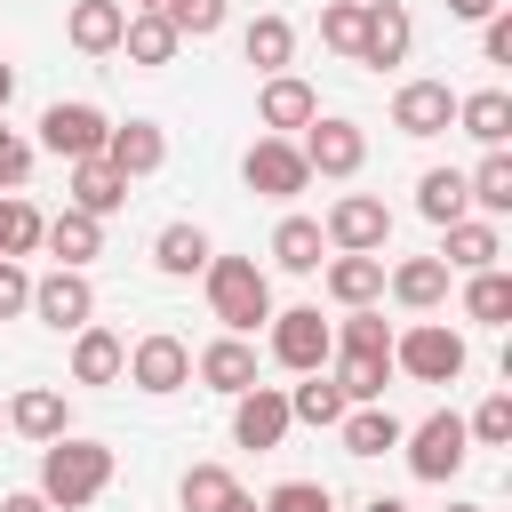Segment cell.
<instances>
[{
  "mask_svg": "<svg viewBox=\"0 0 512 512\" xmlns=\"http://www.w3.org/2000/svg\"><path fill=\"white\" fill-rule=\"evenodd\" d=\"M104 488H112V448H104V440H72V432L40 440V496H48L56 512L96 504Z\"/></svg>",
  "mask_w": 512,
  "mask_h": 512,
  "instance_id": "obj_1",
  "label": "cell"
},
{
  "mask_svg": "<svg viewBox=\"0 0 512 512\" xmlns=\"http://www.w3.org/2000/svg\"><path fill=\"white\" fill-rule=\"evenodd\" d=\"M200 272H208V312L224 320V336H248L272 320V280L256 256H208Z\"/></svg>",
  "mask_w": 512,
  "mask_h": 512,
  "instance_id": "obj_2",
  "label": "cell"
},
{
  "mask_svg": "<svg viewBox=\"0 0 512 512\" xmlns=\"http://www.w3.org/2000/svg\"><path fill=\"white\" fill-rule=\"evenodd\" d=\"M464 336L448 328V320H416L408 336H392V368H408L416 384H456L464 376Z\"/></svg>",
  "mask_w": 512,
  "mask_h": 512,
  "instance_id": "obj_3",
  "label": "cell"
},
{
  "mask_svg": "<svg viewBox=\"0 0 512 512\" xmlns=\"http://www.w3.org/2000/svg\"><path fill=\"white\" fill-rule=\"evenodd\" d=\"M400 448H408V472H416V480H456L464 456H472V432H464L456 408H432L416 432H400Z\"/></svg>",
  "mask_w": 512,
  "mask_h": 512,
  "instance_id": "obj_4",
  "label": "cell"
},
{
  "mask_svg": "<svg viewBox=\"0 0 512 512\" xmlns=\"http://www.w3.org/2000/svg\"><path fill=\"white\" fill-rule=\"evenodd\" d=\"M296 152H304V168H312V176H360L368 136H360V120H344V112H312V120H304V136H296Z\"/></svg>",
  "mask_w": 512,
  "mask_h": 512,
  "instance_id": "obj_5",
  "label": "cell"
},
{
  "mask_svg": "<svg viewBox=\"0 0 512 512\" xmlns=\"http://www.w3.org/2000/svg\"><path fill=\"white\" fill-rule=\"evenodd\" d=\"M136 392H152V400H168V392H184L192 384V344L184 336H168V328H152V336H136L128 344V368H120Z\"/></svg>",
  "mask_w": 512,
  "mask_h": 512,
  "instance_id": "obj_6",
  "label": "cell"
},
{
  "mask_svg": "<svg viewBox=\"0 0 512 512\" xmlns=\"http://www.w3.org/2000/svg\"><path fill=\"white\" fill-rule=\"evenodd\" d=\"M272 360L296 368V376L336 360V328L320 320V304H288V312H272Z\"/></svg>",
  "mask_w": 512,
  "mask_h": 512,
  "instance_id": "obj_7",
  "label": "cell"
},
{
  "mask_svg": "<svg viewBox=\"0 0 512 512\" xmlns=\"http://www.w3.org/2000/svg\"><path fill=\"white\" fill-rule=\"evenodd\" d=\"M240 176H248V192H264V200H296V192L312 184V168H304L296 136H256V144H248V160H240Z\"/></svg>",
  "mask_w": 512,
  "mask_h": 512,
  "instance_id": "obj_8",
  "label": "cell"
},
{
  "mask_svg": "<svg viewBox=\"0 0 512 512\" xmlns=\"http://www.w3.org/2000/svg\"><path fill=\"white\" fill-rule=\"evenodd\" d=\"M328 248H352V256H376L384 240H392V208L376 200V192H344L336 208H328Z\"/></svg>",
  "mask_w": 512,
  "mask_h": 512,
  "instance_id": "obj_9",
  "label": "cell"
},
{
  "mask_svg": "<svg viewBox=\"0 0 512 512\" xmlns=\"http://www.w3.org/2000/svg\"><path fill=\"white\" fill-rule=\"evenodd\" d=\"M288 424H296V416H288V392H280V384H248V392H232V440H240V448L264 456V448L288 440Z\"/></svg>",
  "mask_w": 512,
  "mask_h": 512,
  "instance_id": "obj_10",
  "label": "cell"
},
{
  "mask_svg": "<svg viewBox=\"0 0 512 512\" xmlns=\"http://www.w3.org/2000/svg\"><path fill=\"white\" fill-rule=\"evenodd\" d=\"M24 312L48 320V328H88V320H96V288H88V272L56 264L48 280H32V304H24Z\"/></svg>",
  "mask_w": 512,
  "mask_h": 512,
  "instance_id": "obj_11",
  "label": "cell"
},
{
  "mask_svg": "<svg viewBox=\"0 0 512 512\" xmlns=\"http://www.w3.org/2000/svg\"><path fill=\"white\" fill-rule=\"evenodd\" d=\"M408 40H416L408 8H400V0H368V8H360V48H352V64L384 72V64H400V56H408Z\"/></svg>",
  "mask_w": 512,
  "mask_h": 512,
  "instance_id": "obj_12",
  "label": "cell"
},
{
  "mask_svg": "<svg viewBox=\"0 0 512 512\" xmlns=\"http://www.w3.org/2000/svg\"><path fill=\"white\" fill-rule=\"evenodd\" d=\"M104 136H112V120L96 104H48L40 112V144L56 160H88V152H104Z\"/></svg>",
  "mask_w": 512,
  "mask_h": 512,
  "instance_id": "obj_13",
  "label": "cell"
},
{
  "mask_svg": "<svg viewBox=\"0 0 512 512\" xmlns=\"http://www.w3.org/2000/svg\"><path fill=\"white\" fill-rule=\"evenodd\" d=\"M392 128H400V136H440V128H456V88H448V80H408V88L392 96Z\"/></svg>",
  "mask_w": 512,
  "mask_h": 512,
  "instance_id": "obj_14",
  "label": "cell"
},
{
  "mask_svg": "<svg viewBox=\"0 0 512 512\" xmlns=\"http://www.w3.org/2000/svg\"><path fill=\"white\" fill-rule=\"evenodd\" d=\"M320 112V96H312V80H296V72H264V96H256V120L272 128V136H296L304 120Z\"/></svg>",
  "mask_w": 512,
  "mask_h": 512,
  "instance_id": "obj_15",
  "label": "cell"
},
{
  "mask_svg": "<svg viewBox=\"0 0 512 512\" xmlns=\"http://www.w3.org/2000/svg\"><path fill=\"white\" fill-rule=\"evenodd\" d=\"M104 160L136 184V176H152L160 160H168V136H160V120H112V136H104Z\"/></svg>",
  "mask_w": 512,
  "mask_h": 512,
  "instance_id": "obj_16",
  "label": "cell"
},
{
  "mask_svg": "<svg viewBox=\"0 0 512 512\" xmlns=\"http://www.w3.org/2000/svg\"><path fill=\"white\" fill-rule=\"evenodd\" d=\"M40 248H48L56 264L88 272V256H104V216H88V208H64V216H48V224H40Z\"/></svg>",
  "mask_w": 512,
  "mask_h": 512,
  "instance_id": "obj_17",
  "label": "cell"
},
{
  "mask_svg": "<svg viewBox=\"0 0 512 512\" xmlns=\"http://www.w3.org/2000/svg\"><path fill=\"white\" fill-rule=\"evenodd\" d=\"M440 232H448V248H440V264H448V272H488V264L504 256L496 216H456V224H440Z\"/></svg>",
  "mask_w": 512,
  "mask_h": 512,
  "instance_id": "obj_18",
  "label": "cell"
},
{
  "mask_svg": "<svg viewBox=\"0 0 512 512\" xmlns=\"http://www.w3.org/2000/svg\"><path fill=\"white\" fill-rule=\"evenodd\" d=\"M72 168V208H88V216H112V208H128V176L104 160V152H88V160H64Z\"/></svg>",
  "mask_w": 512,
  "mask_h": 512,
  "instance_id": "obj_19",
  "label": "cell"
},
{
  "mask_svg": "<svg viewBox=\"0 0 512 512\" xmlns=\"http://www.w3.org/2000/svg\"><path fill=\"white\" fill-rule=\"evenodd\" d=\"M120 368H128V344L112 336V328H72V384H120Z\"/></svg>",
  "mask_w": 512,
  "mask_h": 512,
  "instance_id": "obj_20",
  "label": "cell"
},
{
  "mask_svg": "<svg viewBox=\"0 0 512 512\" xmlns=\"http://www.w3.org/2000/svg\"><path fill=\"white\" fill-rule=\"evenodd\" d=\"M192 376H200L208 392H224V400L248 392V384H256V352H248V336H216V344L192 360Z\"/></svg>",
  "mask_w": 512,
  "mask_h": 512,
  "instance_id": "obj_21",
  "label": "cell"
},
{
  "mask_svg": "<svg viewBox=\"0 0 512 512\" xmlns=\"http://www.w3.org/2000/svg\"><path fill=\"white\" fill-rule=\"evenodd\" d=\"M336 432H344V456H384V448H400V416L384 408V400H360V408H344L336 416Z\"/></svg>",
  "mask_w": 512,
  "mask_h": 512,
  "instance_id": "obj_22",
  "label": "cell"
},
{
  "mask_svg": "<svg viewBox=\"0 0 512 512\" xmlns=\"http://www.w3.org/2000/svg\"><path fill=\"white\" fill-rule=\"evenodd\" d=\"M120 24H128V8H120V0H72L64 40H72L80 56H112V48H120Z\"/></svg>",
  "mask_w": 512,
  "mask_h": 512,
  "instance_id": "obj_23",
  "label": "cell"
},
{
  "mask_svg": "<svg viewBox=\"0 0 512 512\" xmlns=\"http://www.w3.org/2000/svg\"><path fill=\"white\" fill-rule=\"evenodd\" d=\"M120 48H128V64H144V72H152V64H168L184 40H176V24H168L160 8H128V24H120Z\"/></svg>",
  "mask_w": 512,
  "mask_h": 512,
  "instance_id": "obj_24",
  "label": "cell"
},
{
  "mask_svg": "<svg viewBox=\"0 0 512 512\" xmlns=\"http://www.w3.org/2000/svg\"><path fill=\"white\" fill-rule=\"evenodd\" d=\"M328 296L352 312V304H376L384 296V256H352V248H336L328 256Z\"/></svg>",
  "mask_w": 512,
  "mask_h": 512,
  "instance_id": "obj_25",
  "label": "cell"
},
{
  "mask_svg": "<svg viewBox=\"0 0 512 512\" xmlns=\"http://www.w3.org/2000/svg\"><path fill=\"white\" fill-rule=\"evenodd\" d=\"M384 288H392L408 312H432V304H448V264H440V256H408V264L384 272Z\"/></svg>",
  "mask_w": 512,
  "mask_h": 512,
  "instance_id": "obj_26",
  "label": "cell"
},
{
  "mask_svg": "<svg viewBox=\"0 0 512 512\" xmlns=\"http://www.w3.org/2000/svg\"><path fill=\"white\" fill-rule=\"evenodd\" d=\"M456 128H464L472 144H488V152H496V144L512 136V96H504V88H480V96H456Z\"/></svg>",
  "mask_w": 512,
  "mask_h": 512,
  "instance_id": "obj_27",
  "label": "cell"
},
{
  "mask_svg": "<svg viewBox=\"0 0 512 512\" xmlns=\"http://www.w3.org/2000/svg\"><path fill=\"white\" fill-rule=\"evenodd\" d=\"M8 424H16L24 440H56V432H72V408H64V392L32 384V392H16V400H8Z\"/></svg>",
  "mask_w": 512,
  "mask_h": 512,
  "instance_id": "obj_28",
  "label": "cell"
},
{
  "mask_svg": "<svg viewBox=\"0 0 512 512\" xmlns=\"http://www.w3.org/2000/svg\"><path fill=\"white\" fill-rule=\"evenodd\" d=\"M464 208H472L464 168H424V176H416V216H424V224H456Z\"/></svg>",
  "mask_w": 512,
  "mask_h": 512,
  "instance_id": "obj_29",
  "label": "cell"
},
{
  "mask_svg": "<svg viewBox=\"0 0 512 512\" xmlns=\"http://www.w3.org/2000/svg\"><path fill=\"white\" fill-rule=\"evenodd\" d=\"M320 256H328V232H320L312 216H280V232H272V264H280V272H320Z\"/></svg>",
  "mask_w": 512,
  "mask_h": 512,
  "instance_id": "obj_30",
  "label": "cell"
},
{
  "mask_svg": "<svg viewBox=\"0 0 512 512\" xmlns=\"http://www.w3.org/2000/svg\"><path fill=\"white\" fill-rule=\"evenodd\" d=\"M240 56H248L256 72H288V56H296V24H288V16H256V24L240 32Z\"/></svg>",
  "mask_w": 512,
  "mask_h": 512,
  "instance_id": "obj_31",
  "label": "cell"
},
{
  "mask_svg": "<svg viewBox=\"0 0 512 512\" xmlns=\"http://www.w3.org/2000/svg\"><path fill=\"white\" fill-rule=\"evenodd\" d=\"M208 256H216V248H208V232H200V224H168V232L152 240V264H160L168 280H192Z\"/></svg>",
  "mask_w": 512,
  "mask_h": 512,
  "instance_id": "obj_32",
  "label": "cell"
},
{
  "mask_svg": "<svg viewBox=\"0 0 512 512\" xmlns=\"http://www.w3.org/2000/svg\"><path fill=\"white\" fill-rule=\"evenodd\" d=\"M464 320H480V328H504L512 320V272H464Z\"/></svg>",
  "mask_w": 512,
  "mask_h": 512,
  "instance_id": "obj_33",
  "label": "cell"
},
{
  "mask_svg": "<svg viewBox=\"0 0 512 512\" xmlns=\"http://www.w3.org/2000/svg\"><path fill=\"white\" fill-rule=\"evenodd\" d=\"M392 384V352H336V392L360 408V400H384Z\"/></svg>",
  "mask_w": 512,
  "mask_h": 512,
  "instance_id": "obj_34",
  "label": "cell"
},
{
  "mask_svg": "<svg viewBox=\"0 0 512 512\" xmlns=\"http://www.w3.org/2000/svg\"><path fill=\"white\" fill-rule=\"evenodd\" d=\"M344 408H352V400L336 392V376H328V368H304V384L288 392V416H296V424H336Z\"/></svg>",
  "mask_w": 512,
  "mask_h": 512,
  "instance_id": "obj_35",
  "label": "cell"
},
{
  "mask_svg": "<svg viewBox=\"0 0 512 512\" xmlns=\"http://www.w3.org/2000/svg\"><path fill=\"white\" fill-rule=\"evenodd\" d=\"M464 192H472V208H488V216H512V152L496 144L472 176H464Z\"/></svg>",
  "mask_w": 512,
  "mask_h": 512,
  "instance_id": "obj_36",
  "label": "cell"
},
{
  "mask_svg": "<svg viewBox=\"0 0 512 512\" xmlns=\"http://www.w3.org/2000/svg\"><path fill=\"white\" fill-rule=\"evenodd\" d=\"M40 224H48V216H40L24 192H0V256H32V248H40Z\"/></svg>",
  "mask_w": 512,
  "mask_h": 512,
  "instance_id": "obj_37",
  "label": "cell"
},
{
  "mask_svg": "<svg viewBox=\"0 0 512 512\" xmlns=\"http://www.w3.org/2000/svg\"><path fill=\"white\" fill-rule=\"evenodd\" d=\"M336 352H392L384 312H376V304H352V312H344V328H336Z\"/></svg>",
  "mask_w": 512,
  "mask_h": 512,
  "instance_id": "obj_38",
  "label": "cell"
},
{
  "mask_svg": "<svg viewBox=\"0 0 512 512\" xmlns=\"http://www.w3.org/2000/svg\"><path fill=\"white\" fill-rule=\"evenodd\" d=\"M232 488H240V480H232L224 464H192V472L176 480V496H184V512H216V504H224Z\"/></svg>",
  "mask_w": 512,
  "mask_h": 512,
  "instance_id": "obj_39",
  "label": "cell"
},
{
  "mask_svg": "<svg viewBox=\"0 0 512 512\" xmlns=\"http://www.w3.org/2000/svg\"><path fill=\"white\" fill-rule=\"evenodd\" d=\"M480 448H512V392H488L480 408H472V424H464Z\"/></svg>",
  "mask_w": 512,
  "mask_h": 512,
  "instance_id": "obj_40",
  "label": "cell"
},
{
  "mask_svg": "<svg viewBox=\"0 0 512 512\" xmlns=\"http://www.w3.org/2000/svg\"><path fill=\"white\" fill-rule=\"evenodd\" d=\"M160 16L176 24V40H208L224 24V0H160Z\"/></svg>",
  "mask_w": 512,
  "mask_h": 512,
  "instance_id": "obj_41",
  "label": "cell"
},
{
  "mask_svg": "<svg viewBox=\"0 0 512 512\" xmlns=\"http://www.w3.org/2000/svg\"><path fill=\"white\" fill-rule=\"evenodd\" d=\"M360 8H368V0H328V8H320V40H328L336 56L360 48Z\"/></svg>",
  "mask_w": 512,
  "mask_h": 512,
  "instance_id": "obj_42",
  "label": "cell"
},
{
  "mask_svg": "<svg viewBox=\"0 0 512 512\" xmlns=\"http://www.w3.org/2000/svg\"><path fill=\"white\" fill-rule=\"evenodd\" d=\"M264 512H336V496H328L320 480H280V488L264 496Z\"/></svg>",
  "mask_w": 512,
  "mask_h": 512,
  "instance_id": "obj_43",
  "label": "cell"
},
{
  "mask_svg": "<svg viewBox=\"0 0 512 512\" xmlns=\"http://www.w3.org/2000/svg\"><path fill=\"white\" fill-rule=\"evenodd\" d=\"M24 304H32V272H24L16 256H0V320H16Z\"/></svg>",
  "mask_w": 512,
  "mask_h": 512,
  "instance_id": "obj_44",
  "label": "cell"
},
{
  "mask_svg": "<svg viewBox=\"0 0 512 512\" xmlns=\"http://www.w3.org/2000/svg\"><path fill=\"white\" fill-rule=\"evenodd\" d=\"M480 56H488V64H512V16H504V8L480 16Z\"/></svg>",
  "mask_w": 512,
  "mask_h": 512,
  "instance_id": "obj_45",
  "label": "cell"
},
{
  "mask_svg": "<svg viewBox=\"0 0 512 512\" xmlns=\"http://www.w3.org/2000/svg\"><path fill=\"white\" fill-rule=\"evenodd\" d=\"M504 0H448V16H464V24H480V16H496Z\"/></svg>",
  "mask_w": 512,
  "mask_h": 512,
  "instance_id": "obj_46",
  "label": "cell"
},
{
  "mask_svg": "<svg viewBox=\"0 0 512 512\" xmlns=\"http://www.w3.org/2000/svg\"><path fill=\"white\" fill-rule=\"evenodd\" d=\"M0 512H56V504H48L40 488H24V496H0Z\"/></svg>",
  "mask_w": 512,
  "mask_h": 512,
  "instance_id": "obj_47",
  "label": "cell"
},
{
  "mask_svg": "<svg viewBox=\"0 0 512 512\" xmlns=\"http://www.w3.org/2000/svg\"><path fill=\"white\" fill-rule=\"evenodd\" d=\"M216 512H264V504H256V496H248V488H232V496H224V504H216Z\"/></svg>",
  "mask_w": 512,
  "mask_h": 512,
  "instance_id": "obj_48",
  "label": "cell"
},
{
  "mask_svg": "<svg viewBox=\"0 0 512 512\" xmlns=\"http://www.w3.org/2000/svg\"><path fill=\"white\" fill-rule=\"evenodd\" d=\"M360 512H408V504H400V496H368Z\"/></svg>",
  "mask_w": 512,
  "mask_h": 512,
  "instance_id": "obj_49",
  "label": "cell"
},
{
  "mask_svg": "<svg viewBox=\"0 0 512 512\" xmlns=\"http://www.w3.org/2000/svg\"><path fill=\"white\" fill-rule=\"evenodd\" d=\"M8 96H16V72H8V64H0V112H8Z\"/></svg>",
  "mask_w": 512,
  "mask_h": 512,
  "instance_id": "obj_50",
  "label": "cell"
},
{
  "mask_svg": "<svg viewBox=\"0 0 512 512\" xmlns=\"http://www.w3.org/2000/svg\"><path fill=\"white\" fill-rule=\"evenodd\" d=\"M120 8H160V0H120Z\"/></svg>",
  "mask_w": 512,
  "mask_h": 512,
  "instance_id": "obj_51",
  "label": "cell"
},
{
  "mask_svg": "<svg viewBox=\"0 0 512 512\" xmlns=\"http://www.w3.org/2000/svg\"><path fill=\"white\" fill-rule=\"evenodd\" d=\"M448 512H480V504H448Z\"/></svg>",
  "mask_w": 512,
  "mask_h": 512,
  "instance_id": "obj_52",
  "label": "cell"
}]
</instances>
